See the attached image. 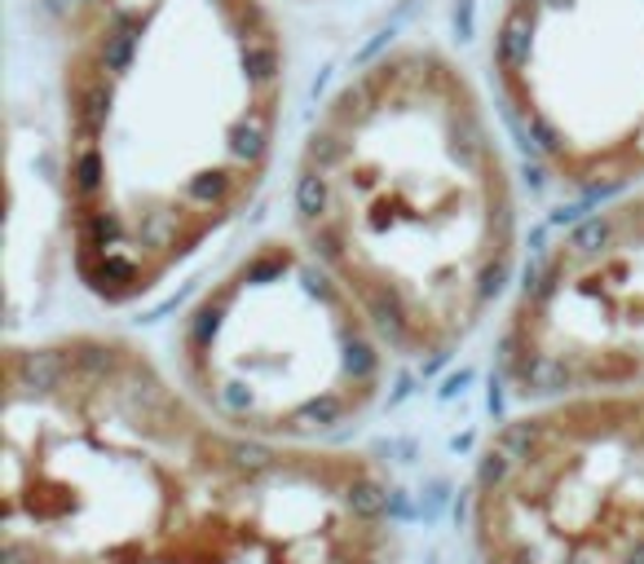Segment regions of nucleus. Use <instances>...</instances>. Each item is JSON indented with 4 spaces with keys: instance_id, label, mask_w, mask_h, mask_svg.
<instances>
[{
    "instance_id": "nucleus-4",
    "label": "nucleus",
    "mask_w": 644,
    "mask_h": 564,
    "mask_svg": "<svg viewBox=\"0 0 644 564\" xmlns=\"http://www.w3.org/2000/svg\"><path fill=\"white\" fill-rule=\"evenodd\" d=\"M389 344L300 239L234 256L172 326V375L239 433L336 446L384 393Z\"/></svg>"
},
{
    "instance_id": "nucleus-7",
    "label": "nucleus",
    "mask_w": 644,
    "mask_h": 564,
    "mask_svg": "<svg viewBox=\"0 0 644 564\" xmlns=\"http://www.w3.org/2000/svg\"><path fill=\"white\" fill-rule=\"evenodd\" d=\"M499 375L521 401L644 393V185L534 260L499 331Z\"/></svg>"
},
{
    "instance_id": "nucleus-1",
    "label": "nucleus",
    "mask_w": 644,
    "mask_h": 564,
    "mask_svg": "<svg viewBox=\"0 0 644 564\" xmlns=\"http://www.w3.org/2000/svg\"><path fill=\"white\" fill-rule=\"evenodd\" d=\"M5 564H398L394 485L345 446L212 419L124 335L5 348Z\"/></svg>"
},
{
    "instance_id": "nucleus-8",
    "label": "nucleus",
    "mask_w": 644,
    "mask_h": 564,
    "mask_svg": "<svg viewBox=\"0 0 644 564\" xmlns=\"http://www.w3.org/2000/svg\"><path fill=\"white\" fill-rule=\"evenodd\" d=\"M305 5H313V0H305Z\"/></svg>"
},
{
    "instance_id": "nucleus-5",
    "label": "nucleus",
    "mask_w": 644,
    "mask_h": 564,
    "mask_svg": "<svg viewBox=\"0 0 644 564\" xmlns=\"http://www.w3.org/2000/svg\"><path fill=\"white\" fill-rule=\"evenodd\" d=\"M477 564H644V393L526 401L468 493Z\"/></svg>"
},
{
    "instance_id": "nucleus-2",
    "label": "nucleus",
    "mask_w": 644,
    "mask_h": 564,
    "mask_svg": "<svg viewBox=\"0 0 644 564\" xmlns=\"http://www.w3.org/2000/svg\"><path fill=\"white\" fill-rule=\"evenodd\" d=\"M57 115V221L80 287L155 296L266 185L287 44L270 0H27Z\"/></svg>"
},
{
    "instance_id": "nucleus-6",
    "label": "nucleus",
    "mask_w": 644,
    "mask_h": 564,
    "mask_svg": "<svg viewBox=\"0 0 644 564\" xmlns=\"http://www.w3.org/2000/svg\"><path fill=\"white\" fill-rule=\"evenodd\" d=\"M486 62L503 124L552 185H644V0H499Z\"/></svg>"
},
{
    "instance_id": "nucleus-3",
    "label": "nucleus",
    "mask_w": 644,
    "mask_h": 564,
    "mask_svg": "<svg viewBox=\"0 0 644 564\" xmlns=\"http://www.w3.org/2000/svg\"><path fill=\"white\" fill-rule=\"evenodd\" d=\"M292 221L398 358L464 348L517 265V190L477 80L433 40L371 53L300 141Z\"/></svg>"
}]
</instances>
